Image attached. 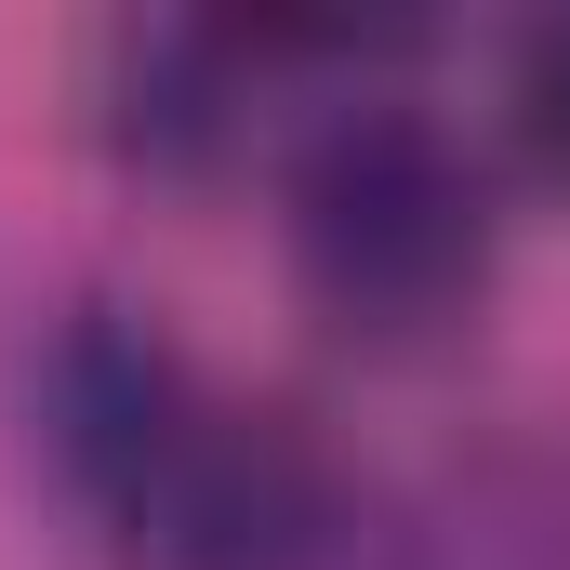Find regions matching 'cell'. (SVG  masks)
I'll return each mask as SVG.
<instances>
[{"label":"cell","mask_w":570,"mask_h":570,"mask_svg":"<svg viewBox=\"0 0 570 570\" xmlns=\"http://www.w3.org/2000/svg\"><path fill=\"white\" fill-rule=\"evenodd\" d=\"M53 438L80 491L134 531L159 570H305L332 544V478L292 412H226L173 345L120 318H80L53 358Z\"/></svg>","instance_id":"1"},{"label":"cell","mask_w":570,"mask_h":570,"mask_svg":"<svg viewBox=\"0 0 570 570\" xmlns=\"http://www.w3.org/2000/svg\"><path fill=\"white\" fill-rule=\"evenodd\" d=\"M518 146L570 186V13L531 27V53H518Z\"/></svg>","instance_id":"3"},{"label":"cell","mask_w":570,"mask_h":570,"mask_svg":"<svg viewBox=\"0 0 570 570\" xmlns=\"http://www.w3.org/2000/svg\"><path fill=\"white\" fill-rule=\"evenodd\" d=\"M292 279L358 345H425L491 279V173L425 107H345L292 159Z\"/></svg>","instance_id":"2"}]
</instances>
